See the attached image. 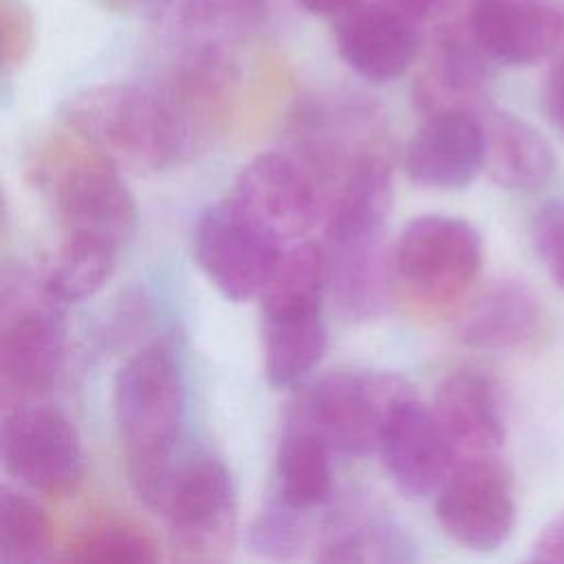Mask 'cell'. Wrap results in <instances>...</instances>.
<instances>
[{
  "label": "cell",
  "instance_id": "obj_6",
  "mask_svg": "<svg viewBox=\"0 0 564 564\" xmlns=\"http://www.w3.org/2000/svg\"><path fill=\"white\" fill-rule=\"evenodd\" d=\"M482 267L478 231L463 218H412L394 242L397 286L421 311H445L474 286Z\"/></svg>",
  "mask_w": 564,
  "mask_h": 564
},
{
  "label": "cell",
  "instance_id": "obj_17",
  "mask_svg": "<svg viewBox=\"0 0 564 564\" xmlns=\"http://www.w3.org/2000/svg\"><path fill=\"white\" fill-rule=\"evenodd\" d=\"M465 24L482 53L505 66L542 62L564 33L551 0H469Z\"/></svg>",
  "mask_w": 564,
  "mask_h": 564
},
{
  "label": "cell",
  "instance_id": "obj_35",
  "mask_svg": "<svg viewBox=\"0 0 564 564\" xmlns=\"http://www.w3.org/2000/svg\"><path fill=\"white\" fill-rule=\"evenodd\" d=\"M546 104H549V112L553 115V119L564 128V66L557 68L549 82Z\"/></svg>",
  "mask_w": 564,
  "mask_h": 564
},
{
  "label": "cell",
  "instance_id": "obj_5",
  "mask_svg": "<svg viewBox=\"0 0 564 564\" xmlns=\"http://www.w3.org/2000/svg\"><path fill=\"white\" fill-rule=\"evenodd\" d=\"M139 498L167 520L176 564H225L236 524V498L220 458L205 452L174 456Z\"/></svg>",
  "mask_w": 564,
  "mask_h": 564
},
{
  "label": "cell",
  "instance_id": "obj_38",
  "mask_svg": "<svg viewBox=\"0 0 564 564\" xmlns=\"http://www.w3.org/2000/svg\"><path fill=\"white\" fill-rule=\"evenodd\" d=\"M524 564H538V562H533V560H529V562H524Z\"/></svg>",
  "mask_w": 564,
  "mask_h": 564
},
{
  "label": "cell",
  "instance_id": "obj_29",
  "mask_svg": "<svg viewBox=\"0 0 564 564\" xmlns=\"http://www.w3.org/2000/svg\"><path fill=\"white\" fill-rule=\"evenodd\" d=\"M302 513L304 511L289 507L282 498H271L249 527L251 551L271 562L293 560L306 540Z\"/></svg>",
  "mask_w": 564,
  "mask_h": 564
},
{
  "label": "cell",
  "instance_id": "obj_14",
  "mask_svg": "<svg viewBox=\"0 0 564 564\" xmlns=\"http://www.w3.org/2000/svg\"><path fill=\"white\" fill-rule=\"evenodd\" d=\"M379 454L394 487L414 500L436 496L456 463L432 408L421 403L414 392L399 399L390 410Z\"/></svg>",
  "mask_w": 564,
  "mask_h": 564
},
{
  "label": "cell",
  "instance_id": "obj_10",
  "mask_svg": "<svg viewBox=\"0 0 564 564\" xmlns=\"http://www.w3.org/2000/svg\"><path fill=\"white\" fill-rule=\"evenodd\" d=\"M0 456L7 474L40 494L73 491L84 474V447L73 421L53 405L20 403L2 419Z\"/></svg>",
  "mask_w": 564,
  "mask_h": 564
},
{
  "label": "cell",
  "instance_id": "obj_31",
  "mask_svg": "<svg viewBox=\"0 0 564 564\" xmlns=\"http://www.w3.org/2000/svg\"><path fill=\"white\" fill-rule=\"evenodd\" d=\"M2 31V66H20L33 48V15L22 0H2L0 7Z\"/></svg>",
  "mask_w": 564,
  "mask_h": 564
},
{
  "label": "cell",
  "instance_id": "obj_19",
  "mask_svg": "<svg viewBox=\"0 0 564 564\" xmlns=\"http://www.w3.org/2000/svg\"><path fill=\"white\" fill-rule=\"evenodd\" d=\"M549 328L546 311L520 280H496L460 315L456 335L476 350L516 352L535 346Z\"/></svg>",
  "mask_w": 564,
  "mask_h": 564
},
{
  "label": "cell",
  "instance_id": "obj_23",
  "mask_svg": "<svg viewBox=\"0 0 564 564\" xmlns=\"http://www.w3.org/2000/svg\"><path fill=\"white\" fill-rule=\"evenodd\" d=\"M491 59L471 37L467 24H447L438 31L430 66L419 82L416 99L427 112L447 108H467L478 99L489 77Z\"/></svg>",
  "mask_w": 564,
  "mask_h": 564
},
{
  "label": "cell",
  "instance_id": "obj_12",
  "mask_svg": "<svg viewBox=\"0 0 564 564\" xmlns=\"http://www.w3.org/2000/svg\"><path fill=\"white\" fill-rule=\"evenodd\" d=\"M192 245L200 271L231 302L260 297L284 253L253 229L229 200L209 205L198 216Z\"/></svg>",
  "mask_w": 564,
  "mask_h": 564
},
{
  "label": "cell",
  "instance_id": "obj_36",
  "mask_svg": "<svg viewBox=\"0 0 564 564\" xmlns=\"http://www.w3.org/2000/svg\"><path fill=\"white\" fill-rule=\"evenodd\" d=\"M308 13L315 15H341L344 11H348L350 7H355L361 0H297Z\"/></svg>",
  "mask_w": 564,
  "mask_h": 564
},
{
  "label": "cell",
  "instance_id": "obj_33",
  "mask_svg": "<svg viewBox=\"0 0 564 564\" xmlns=\"http://www.w3.org/2000/svg\"><path fill=\"white\" fill-rule=\"evenodd\" d=\"M531 560L538 564H564V511L542 527Z\"/></svg>",
  "mask_w": 564,
  "mask_h": 564
},
{
  "label": "cell",
  "instance_id": "obj_7",
  "mask_svg": "<svg viewBox=\"0 0 564 564\" xmlns=\"http://www.w3.org/2000/svg\"><path fill=\"white\" fill-rule=\"evenodd\" d=\"M229 203L264 238L289 249L326 212V189L300 154L264 152L242 165Z\"/></svg>",
  "mask_w": 564,
  "mask_h": 564
},
{
  "label": "cell",
  "instance_id": "obj_22",
  "mask_svg": "<svg viewBox=\"0 0 564 564\" xmlns=\"http://www.w3.org/2000/svg\"><path fill=\"white\" fill-rule=\"evenodd\" d=\"M476 115L485 132V172L494 183L509 189H535L553 176L555 152L535 126L496 108Z\"/></svg>",
  "mask_w": 564,
  "mask_h": 564
},
{
  "label": "cell",
  "instance_id": "obj_24",
  "mask_svg": "<svg viewBox=\"0 0 564 564\" xmlns=\"http://www.w3.org/2000/svg\"><path fill=\"white\" fill-rule=\"evenodd\" d=\"M330 454L328 443L295 403L275 454V496L297 511L324 505L333 494Z\"/></svg>",
  "mask_w": 564,
  "mask_h": 564
},
{
  "label": "cell",
  "instance_id": "obj_32",
  "mask_svg": "<svg viewBox=\"0 0 564 564\" xmlns=\"http://www.w3.org/2000/svg\"><path fill=\"white\" fill-rule=\"evenodd\" d=\"M267 0H189L187 20L192 24H225L256 20Z\"/></svg>",
  "mask_w": 564,
  "mask_h": 564
},
{
  "label": "cell",
  "instance_id": "obj_8",
  "mask_svg": "<svg viewBox=\"0 0 564 564\" xmlns=\"http://www.w3.org/2000/svg\"><path fill=\"white\" fill-rule=\"evenodd\" d=\"M410 392L412 386L394 372L337 370L317 379L297 408L335 454L366 456L379 449L390 410Z\"/></svg>",
  "mask_w": 564,
  "mask_h": 564
},
{
  "label": "cell",
  "instance_id": "obj_2",
  "mask_svg": "<svg viewBox=\"0 0 564 564\" xmlns=\"http://www.w3.org/2000/svg\"><path fill=\"white\" fill-rule=\"evenodd\" d=\"M26 172L53 207L62 234H88L119 247L134 236L139 212L119 167L73 132L40 141L31 150Z\"/></svg>",
  "mask_w": 564,
  "mask_h": 564
},
{
  "label": "cell",
  "instance_id": "obj_15",
  "mask_svg": "<svg viewBox=\"0 0 564 564\" xmlns=\"http://www.w3.org/2000/svg\"><path fill=\"white\" fill-rule=\"evenodd\" d=\"M408 176L427 189L467 187L485 170V132L476 110L427 112L405 148Z\"/></svg>",
  "mask_w": 564,
  "mask_h": 564
},
{
  "label": "cell",
  "instance_id": "obj_28",
  "mask_svg": "<svg viewBox=\"0 0 564 564\" xmlns=\"http://www.w3.org/2000/svg\"><path fill=\"white\" fill-rule=\"evenodd\" d=\"M57 564H159L152 540L128 524H101L82 533Z\"/></svg>",
  "mask_w": 564,
  "mask_h": 564
},
{
  "label": "cell",
  "instance_id": "obj_30",
  "mask_svg": "<svg viewBox=\"0 0 564 564\" xmlns=\"http://www.w3.org/2000/svg\"><path fill=\"white\" fill-rule=\"evenodd\" d=\"M531 240L551 280L564 289V200H553L535 214Z\"/></svg>",
  "mask_w": 564,
  "mask_h": 564
},
{
  "label": "cell",
  "instance_id": "obj_18",
  "mask_svg": "<svg viewBox=\"0 0 564 564\" xmlns=\"http://www.w3.org/2000/svg\"><path fill=\"white\" fill-rule=\"evenodd\" d=\"M432 412L456 460L489 458L505 443V416L496 381L474 368L449 372L434 392Z\"/></svg>",
  "mask_w": 564,
  "mask_h": 564
},
{
  "label": "cell",
  "instance_id": "obj_4",
  "mask_svg": "<svg viewBox=\"0 0 564 564\" xmlns=\"http://www.w3.org/2000/svg\"><path fill=\"white\" fill-rule=\"evenodd\" d=\"M112 410L134 491L161 474L176 454L185 423V383L174 355L148 344L115 375Z\"/></svg>",
  "mask_w": 564,
  "mask_h": 564
},
{
  "label": "cell",
  "instance_id": "obj_1",
  "mask_svg": "<svg viewBox=\"0 0 564 564\" xmlns=\"http://www.w3.org/2000/svg\"><path fill=\"white\" fill-rule=\"evenodd\" d=\"M59 119L115 167L159 172L185 159L187 145L156 86L108 82L70 95Z\"/></svg>",
  "mask_w": 564,
  "mask_h": 564
},
{
  "label": "cell",
  "instance_id": "obj_27",
  "mask_svg": "<svg viewBox=\"0 0 564 564\" xmlns=\"http://www.w3.org/2000/svg\"><path fill=\"white\" fill-rule=\"evenodd\" d=\"M317 564H410L403 538L381 520H341L322 542Z\"/></svg>",
  "mask_w": 564,
  "mask_h": 564
},
{
  "label": "cell",
  "instance_id": "obj_13",
  "mask_svg": "<svg viewBox=\"0 0 564 564\" xmlns=\"http://www.w3.org/2000/svg\"><path fill=\"white\" fill-rule=\"evenodd\" d=\"M333 37L346 66L372 84L401 77L421 51L419 22L383 0H361L337 15Z\"/></svg>",
  "mask_w": 564,
  "mask_h": 564
},
{
  "label": "cell",
  "instance_id": "obj_25",
  "mask_svg": "<svg viewBox=\"0 0 564 564\" xmlns=\"http://www.w3.org/2000/svg\"><path fill=\"white\" fill-rule=\"evenodd\" d=\"M119 249V245L106 238L62 234V240L44 269L42 286L59 304L82 302L108 282L115 271Z\"/></svg>",
  "mask_w": 564,
  "mask_h": 564
},
{
  "label": "cell",
  "instance_id": "obj_11",
  "mask_svg": "<svg viewBox=\"0 0 564 564\" xmlns=\"http://www.w3.org/2000/svg\"><path fill=\"white\" fill-rule=\"evenodd\" d=\"M434 516L456 544L478 553L500 549L516 524L509 469L496 456L456 460L436 491Z\"/></svg>",
  "mask_w": 564,
  "mask_h": 564
},
{
  "label": "cell",
  "instance_id": "obj_21",
  "mask_svg": "<svg viewBox=\"0 0 564 564\" xmlns=\"http://www.w3.org/2000/svg\"><path fill=\"white\" fill-rule=\"evenodd\" d=\"M328 289L341 315L370 322L386 315L397 295L394 247L383 236L328 247Z\"/></svg>",
  "mask_w": 564,
  "mask_h": 564
},
{
  "label": "cell",
  "instance_id": "obj_3",
  "mask_svg": "<svg viewBox=\"0 0 564 564\" xmlns=\"http://www.w3.org/2000/svg\"><path fill=\"white\" fill-rule=\"evenodd\" d=\"M326 251L315 242L284 249L260 300L262 366L267 381L289 388L302 381L326 352L324 291Z\"/></svg>",
  "mask_w": 564,
  "mask_h": 564
},
{
  "label": "cell",
  "instance_id": "obj_20",
  "mask_svg": "<svg viewBox=\"0 0 564 564\" xmlns=\"http://www.w3.org/2000/svg\"><path fill=\"white\" fill-rule=\"evenodd\" d=\"M392 203V167L370 150L352 156L326 192L328 247L350 245L383 236Z\"/></svg>",
  "mask_w": 564,
  "mask_h": 564
},
{
  "label": "cell",
  "instance_id": "obj_16",
  "mask_svg": "<svg viewBox=\"0 0 564 564\" xmlns=\"http://www.w3.org/2000/svg\"><path fill=\"white\" fill-rule=\"evenodd\" d=\"M187 152L203 148L227 123L238 88L236 66L218 48H198L156 84Z\"/></svg>",
  "mask_w": 564,
  "mask_h": 564
},
{
  "label": "cell",
  "instance_id": "obj_37",
  "mask_svg": "<svg viewBox=\"0 0 564 564\" xmlns=\"http://www.w3.org/2000/svg\"><path fill=\"white\" fill-rule=\"evenodd\" d=\"M115 2H141V0H115Z\"/></svg>",
  "mask_w": 564,
  "mask_h": 564
},
{
  "label": "cell",
  "instance_id": "obj_26",
  "mask_svg": "<svg viewBox=\"0 0 564 564\" xmlns=\"http://www.w3.org/2000/svg\"><path fill=\"white\" fill-rule=\"evenodd\" d=\"M51 524L40 502L2 485L0 489V564H48Z\"/></svg>",
  "mask_w": 564,
  "mask_h": 564
},
{
  "label": "cell",
  "instance_id": "obj_34",
  "mask_svg": "<svg viewBox=\"0 0 564 564\" xmlns=\"http://www.w3.org/2000/svg\"><path fill=\"white\" fill-rule=\"evenodd\" d=\"M388 4H392L394 9L403 11L405 15H410L416 22L436 18L443 9L449 7L452 0H383Z\"/></svg>",
  "mask_w": 564,
  "mask_h": 564
},
{
  "label": "cell",
  "instance_id": "obj_9",
  "mask_svg": "<svg viewBox=\"0 0 564 564\" xmlns=\"http://www.w3.org/2000/svg\"><path fill=\"white\" fill-rule=\"evenodd\" d=\"M57 300L44 286L2 291L0 386L2 399H29L48 390L64 359V326Z\"/></svg>",
  "mask_w": 564,
  "mask_h": 564
}]
</instances>
